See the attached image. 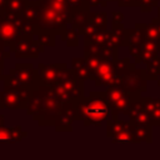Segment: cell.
Instances as JSON below:
<instances>
[{
  "instance_id": "obj_7",
  "label": "cell",
  "mask_w": 160,
  "mask_h": 160,
  "mask_svg": "<svg viewBox=\"0 0 160 160\" xmlns=\"http://www.w3.org/2000/svg\"><path fill=\"white\" fill-rule=\"evenodd\" d=\"M136 125L132 121L119 120L118 116H111L106 120V136L111 139L112 142L121 144H134L136 140Z\"/></svg>"
},
{
  "instance_id": "obj_15",
  "label": "cell",
  "mask_w": 160,
  "mask_h": 160,
  "mask_svg": "<svg viewBox=\"0 0 160 160\" xmlns=\"http://www.w3.org/2000/svg\"><path fill=\"white\" fill-rule=\"evenodd\" d=\"M108 26V14L106 11H90L89 14V22L82 30L84 34L95 32V31H102L106 30Z\"/></svg>"
},
{
  "instance_id": "obj_11",
  "label": "cell",
  "mask_w": 160,
  "mask_h": 160,
  "mask_svg": "<svg viewBox=\"0 0 160 160\" xmlns=\"http://www.w3.org/2000/svg\"><path fill=\"white\" fill-rule=\"evenodd\" d=\"M128 48L130 55L135 60V64H146L160 54V40H142L140 44H130Z\"/></svg>"
},
{
  "instance_id": "obj_34",
  "label": "cell",
  "mask_w": 160,
  "mask_h": 160,
  "mask_svg": "<svg viewBox=\"0 0 160 160\" xmlns=\"http://www.w3.org/2000/svg\"><path fill=\"white\" fill-rule=\"evenodd\" d=\"M4 65H0V80H2L4 79Z\"/></svg>"
},
{
  "instance_id": "obj_2",
  "label": "cell",
  "mask_w": 160,
  "mask_h": 160,
  "mask_svg": "<svg viewBox=\"0 0 160 160\" xmlns=\"http://www.w3.org/2000/svg\"><path fill=\"white\" fill-rule=\"evenodd\" d=\"M111 110L105 91H91L86 98L82 96L76 101L75 120L82 121L85 126H100L108 120Z\"/></svg>"
},
{
  "instance_id": "obj_35",
  "label": "cell",
  "mask_w": 160,
  "mask_h": 160,
  "mask_svg": "<svg viewBox=\"0 0 160 160\" xmlns=\"http://www.w3.org/2000/svg\"><path fill=\"white\" fill-rule=\"evenodd\" d=\"M5 48H6V45H5L4 40L0 38V50H5Z\"/></svg>"
},
{
  "instance_id": "obj_26",
  "label": "cell",
  "mask_w": 160,
  "mask_h": 160,
  "mask_svg": "<svg viewBox=\"0 0 160 160\" xmlns=\"http://www.w3.org/2000/svg\"><path fill=\"white\" fill-rule=\"evenodd\" d=\"M61 39L65 41L66 46H69V48H74V46L79 45V32L74 28L66 29L65 32L61 35Z\"/></svg>"
},
{
  "instance_id": "obj_28",
  "label": "cell",
  "mask_w": 160,
  "mask_h": 160,
  "mask_svg": "<svg viewBox=\"0 0 160 160\" xmlns=\"http://www.w3.org/2000/svg\"><path fill=\"white\" fill-rule=\"evenodd\" d=\"M68 2L72 8V10H75V9H82V8L84 9H90L86 0H68Z\"/></svg>"
},
{
  "instance_id": "obj_4",
  "label": "cell",
  "mask_w": 160,
  "mask_h": 160,
  "mask_svg": "<svg viewBox=\"0 0 160 160\" xmlns=\"http://www.w3.org/2000/svg\"><path fill=\"white\" fill-rule=\"evenodd\" d=\"M116 74L120 78V85L131 92L135 98H140L142 91H146V75L142 69H135L128 58L118 59L115 62Z\"/></svg>"
},
{
  "instance_id": "obj_36",
  "label": "cell",
  "mask_w": 160,
  "mask_h": 160,
  "mask_svg": "<svg viewBox=\"0 0 160 160\" xmlns=\"http://www.w3.org/2000/svg\"><path fill=\"white\" fill-rule=\"evenodd\" d=\"M0 109H1V108H0ZM4 120H5V116H4L2 114H0V126L4 125Z\"/></svg>"
},
{
  "instance_id": "obj_9",
  "label": "cell",
  "mask_w": 160,
  "mask_h": 160,
  "mask_svg": "<svg viewBox=\"0 0 160 160\" xmlns=\"http://www.w3.org/2000/svg\"><path fill=\"white\" fill-rule=\"evenodd\" d=\"M105 94L111 110V116H118L120 112L126 114L130 106V102L134 99H138L131 92L125 90L120 84H112L106 86Z\"/></svg>"
},
{
  "instance_id": "obj_20",
  "label": "cell",
  "mask_w": 160,
  "mask_h": 160,
  "mask_svg": "<svg viewBox=\"0 0 160 160\" xmlns=\"http://www.w3.org/2000/svg\"><path fill=\"white\" fill-rule=\"evenodd\" d=\"M71 64H72V70L82 81L92 80V74L85 58H74L71 60Z\"/></svg>"
},
{
  "instance_id": "obj_24",
  "label": "cell",
  "mask_w": 160,
  "mask_h": 160,
  "mask_svg": "<svg viewBox=\"0 0 160 160\" xmlns=\"http://www.w3.org/2000/svg\"><path fill=\"white\" fill-rule=\"evenodd\" d=\"M38 15H39V4H38V0L35 1H28L21 16L26 20V21H30L32 24L36 22V19H38Z\"/></svg>"
},
{
  "instance_id": "obj_5",
  "label": "cell",
  "mask_w": 160,
  "mask_h": 160,
  "mask_svg": "<svg viewBox=\"0 0 160 160\" xmlns=\"http://www.w3.org/2000/svg\"><path fill=\"white\" fill-rule=\"evenodd\" d=\"M51 89L61 102L78 101L84 96V81L72 69H66L60 79L51 85Z\"/></svg>"
},
{
  "instance_id": "obj_17",
  "label": "cell",
  "mask_w": 160,
  "mask_h": 160,
  "mask_svg": "<svg viewBox=\"0 0 160 160\" xmlns=\"http://www.w3.org/2000/svg\"><path fill=\"white\" fill-rule=\"evenodd\" d=\"M84 42H95V44H100V45H105V46L118 48L112 41L111 31H108V30L84 34Z\"/></svg>"
},
{
  "instance_id": "obj_1",
  "label": "cell",
  "mask_w": 160,
  "mask_h": 160,
  "mask_svg": "<svg viewBox=\"0 0 160 160\" xmlns=\"http://www.w3.org/2000/svg\"><path fill=\"white\" fill-rule=\"evenodd\" d=\"M62 105L64 102L58 99L51 86L39 84L32 90L25 110L40 126H54Z\"/></svg>"
},
{
  "instance_id": "obj_18",
  "label": "cell",
  "mask_w": 160,
  "mask_h": 160,
  "mask_svg": "<svg viewBox=\"0 0 160 160\" xmlns=\"http://www.w3.org/2000/svg\"><path fill=\"white\" fill-rule=\"evenodd\" d=\"M141 101L146 109V111L150 115L152 126H160V99H152V98H141Z\"/></svg>"
},
{
  "instance_id": "obj_10",
  "label": "cell",
  "mask_w": 160,
  "mask_h": 160,
  "mask_svg": "<svg viewBox=\"0 0 160 160\" xmlns=\"http://www.w3.org/2000/svg\"><path fill=\"white\" fill-rule=\"evenodd\" d=\"M44 49L45 46L38 39H34V36L24 38L9 48L11 54L18 59H35L44 51Z\"/></svg>"
},
{
  "instance_id": "obj_30",
  "label": "cell",
  "mask_w": 160,
  "mask_h": 160,
  "mask_svg": "<svg viewBox=\"0 0 160 160\" xmlns=\"http://www.w3.org/2000/svg\"><path fill=\"white\" fill-rule=\"evenodd\" d=\"M88 1V5L89 8H95V6H106L108 1H114V0H86Z\"/></svg>"
},
{
  "instance_id": "obj_19",
  "label": "cell",
  "mask_w": 160,
  "mask_h": 160,
  "mask_svg": "<svg viewBox=\"0 0 160 160\" xmlns=\"http://www.w3.org/2000/svg\"><path fill=\"white\" fill-rule=\"evenodd\" d=\"M89 14L90 9H75L72 10V16H71V25L75 30H78L79 34H82V30L89 22Z\"/></svg>"
},
{
  "instance_id": "obj_14",
  "label": "cell",
  "mask_w": 160,
  "mask_h": 160,
  "mask_svg": "<svg viewBox=\"0 0 160 160\" xmlns=\"http://www.w3.org/2000/svg\"><path fill=\"white\" fill-rule=\"evenodd\" d=\"M126 115L129 116L130 121H132L134 124H138V125H151L152 126L150 115L146 111V109H145V106H144V104H142L140 98L134 99L130 102V106L128 109Z\"/></svg>"
},
{
  "instance_id": "obj_16",
  "label": "cell",
  "mask_w": 160,
  "mask_h": 160,
  "mask_svg": "<svg viewBox=\"0 0 160 160\" xmlns=\"http://www.w3.org/2000/svg\"><path fill=\"white\" fill-rule=\"evenodd\" d=\"M26 136H28V131H25L20 125L11 126V128H6L4 125L0 126V142L2 144L19 142Z\"/></svg>"
},
{
  "instance_id": "obj_6",
  "label": "cell",
  "mask_w": 160,
  "mask_h": 160,
  "mask_svg": "<svg viewBox=\"0 0 160 160\" xmlns=\"http://www.w3.org/2000/svg\"><path fill=\"white\" fill-rule=\"evenodd\" d=\"M2 81L4 85L25 86L32 90L40 84L38 69H35L31 62H16L15 66L10 69L9 74L4 75Z\"/></svg>"
},
{
  "instance_id": "obj_39",
  "label": "cell",
  "mask_w": 160,
  "mask_h": 160,
  "mask_svg": "<svg viewBox=\"0 0 160 160\" xmlns=\"http://www.w3.org/2000/svg\"><path fill=\"white\" fill-rule=\"evenodd\" d=\"M1 20H2V12H0V22H1Z\"/></svg>"
},
{
  "instance_id": "obj_31",
  "label": "cell",
  "mask_w": 160,
  "mask_h": 160,
  "mask_svg": "<svg viewBox=\"0 0 160 160\" xmlns=\"http://www.w3.org/2000/svg\"><path fill=\"white\" fill-rule=\"evenodd\" d=\"M124 14L121 11H114L112 12V25H120L122 24Z\"/></svg>"
},
{
  "instance_id": "obj_25",
  "label": "cell",
  "mask_w": 160,
  "mask_h": 160,
  "mask_svg": "<svg viewBox=\"0 0 160 160\" xmlns=\"http://www.w3.org/2000/svg\"><path fill=\"white\" fill-rule=\"evenodd\" d=\"M29 0H9L4 14L6 15H21Z\"/></svg>"
},
{
  "instance_id": "obj_3",
  "label": "cell",
  "mask_w": 160,
  "mask_h": 160,
  "mask_svg": "<svg viewBox=\"0 0 160 160\" xmlns=\"http://www.w3.org/2000/svg\"><path fill=\"white\" fill-rule=\"evenodd\" d=\"M35 35V24L26 21L21 15H6L2 12L0 22V38L4 40L6 48L18 42L24 38Z\"/></svg>"
},
{
  "instance_id": "obj_21",
  "label": "cell",
  "mask_w": 160,
  "mask_h": 160,
  "mask_svg": "<svg viewBox=\"0 0 160 160\" xmlns=\"http://www.w3.org/2000/svg\"><path fill=\"white\" fill-rule=\"evenodd\" d=\"M144 40H160V19L154 18L150 24H141Z\"/></svg>"
},
{
  "instance_id": "obj_33",
  "label": "cell",
  "mask_w": 160,
  "mask_h": 160,
  "mask_svg": "<svg viewBox=\"0 0 160 160\" xmlns=\"http://www.w3.org/2000/svg\"><path fill=\"white\" fill-rule=\"evenodd\" d=\"M8 1L9 0H0V12H4L5 11V8H6Z\"/></svg>"
},
{
  "instance_id": "obj_38",
  "label": "cell",
  "mask_w": 160,
  "mask_h": 160,
  "mask_svg": "<svg viewBox=\"0 0 160 160\" xmlns=\"http://www.w3.org/2000/svg\"><path fill=\"white\" fill-rule=\"evenodd\" d=\"M158 18L160 19V6H158Z\"/></svg>"
},
{
  "instance_id": "obj_13",
  "label": "cell",
  "mask_w": 160,
  "mask_h": 160,
  "mask_svg": "<svg viewBox=\"0 0 160 160\" xmlns=\"http://www.w3.org/2000/svg\"><path fill=\"white\" fill-rule=\"evenodd\" d=\"M68 69L66 64L64 62H56V64H44L40 62L38 65V75H39V82L42 85L51 86L55 84L62 72Z\"/></svg>"
},
{
  "instance_id": "obj_23",
  "label": "cell",
  "mask_w": 160,
  "mask_h": 160,
  "mask_svg": "<svg viewBox=\"0 0 160 160\" xmlns=\"http://www.w3.org/2000/svg\"><path fill=\"white\" fill-rule=\"evenodd\" d=\"M144 71L148 80H156L158 75L160 74V56L158 55L151 60H149L146 62V68Z\"/></svg>"
},
{
  "instance_id": "obj_22",
  "label": "cell",
  "mask_w": 160,
  "mask_h": 160,
  "mask_svg": "<svg viewBox=\"0 0 160 160\" xmlns=\"http://www.w3.org/2000/svg\"><path fill=\"white\" fill-rule=\"evenodd\" d=\"M112 41L114 44L120 48V46H129V40H128V30L124 29V25H112Z\"/></svg>"
},
{
  "instance_id": "obj_27",
  "label": "cell",
  "mask_w": 160,
  "mask_h": 160,
  "mask_svg": "<svg viewBox=\"0 0 160 160\" xmlns=\"http://www.w3.org/2000/svg\"><path fill=\"white\" fill-rule=\"evenodd\" d=\"M36 39L44 45V46H55L56 40H55V32L52 31H39L35 34Z\"/></svg>"
},
{
  "instance_id": "obj_29",
  "label": "cell",
  "mask_w": 160,
  "mask_h": 160,
  "mask_svg": "<svg viewBox=\"0 0 160 160\" xmlns=\"http://www.w3.org/2000/svg\"><path fill=\"white\" fill-rule=\"evenodd\" d=\"M120 8H130V6H139L138 0H116Z\"/></svg>"
},
{
  "instance_id": "obj_12",
  "label": "cell",
  "mask_w": 160,
  "mask_h": 160,
  "mask_svg": "<svg viewBox=\"0 0 160 160\" xmlns=\"http://www.w3.org/2000/svg\"><path fill=\"white\" fill-rule=\"evenodd\" d=\"M116 58H104L95 72L94 81L96 86H109L112 84H119L120 78L116 74L115 62Z\"/></svg>"
},
{
  "instance_id": "obj_37",
  "label": "cell",
  "mask_w": 160,
  "mask_h": 160,
  "mask_svg": "<svg viewBox=\"0 0 160 160\" xmlns=\"http://www.w3.org/2000/svg\"><path fill=\"white\" fill-rule=\"evenodd\" d=\"M156 80H158V86H160V74L158 75V79Z\"/></svg>"
},
{
  "instance_id": "obj_32",
  "label": "cell",
  "mask_w": 160,
  "mask_h": 160,
  "mask_svg": "<svg viewBox=\"0 0 160 160\" xmlns=\"http://www.w3.org/2000/svg\"><path fill=\"white\" fill-rule=\"evenodd\" d=\"M11 55L10 50H0V65H4V60L9 59Z\"/></svg>"
},
{
  "instance_id": "obj_8",
  "label": "cell",
  "mask_w": 160,
  "mask_h": 160,
  "mask_svg": "<svg viewBox=\"0 0 160 160\" xmlns=\"http://www.w3.org/2000/svg\"><path fill=\"white\" fill-rule=\"evenodd\" d=\"M32 89L25 86L4 85V90L0 91V108L16 110L26 109Z\"/></svg>"
}]
</instances>
